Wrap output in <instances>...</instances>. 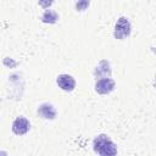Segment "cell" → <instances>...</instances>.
Instances as JSON below:
<instances>
[{
  "label": "cell",
  "instance_id": "1",
  "mask_svg": "<svg viewBox=\"0 0 156 156\" xmlns=\"http://www.w3.org/2000/svg\"><path fill=\"white\" fill-rule=\"evenodd\" d=\"M93 149L99 156H117L116 144L105 134H100L93 140Z\"/></svg>",
  "mask_w": 156,
  "mask_h": 156
},
{
  "label": "cell",
  "instance_id": "2",
  "mask_svg": "<svg viewBox=\"0 0 156 156\" xmlns=\"http://www.w3.org/2000/svg\"><path fill=\"white\" fill-rule=\"evenodd\" d=\"M132 32V26L130 22L127 17H119L115 24V29H113V37L115 39L122 40L127 37H129Z\"/></svg>",
  "mask_w": 156,
  "mask_h": 156
},
{
  "label": "cell",
  "instance_id": "3",
  "mask_svg": "<svg viewBox=\"0 0 156 156\" xmlns=\"http://www.w3.org/2000/svg\"><path fill=\"white\" fill-rule=\"evenodd\" d=\"M115 87H116V83L112 78H101V79H98L95 83V91L98 94L105 95L113 91Z\"/></svg>",
  "mask_w": 156,
  "mask_h": 156
},
{
  "label": "cell",
  "instance_id": "4",
  "mask_svg": "<svg viewBox=\"0 0 156 156\" xmlns=\"http://www.w3.org/2000/svg\"><path fill=\"white\" fill-rule=\"evenodd\" d=\"M30 129V123L24 117H17L12 123V132L16 135H24Z\"/></svg>",
  "mask_w": 156,
  "mask_h": 156
},
{
  "label": "cell",
  "instance_id": "5",
  "mask_svg": "<svg viewBox=\"0 0 156 156\" xmlns=\"http://www.w3.org/2000/svg\"><path fill=\"white\" fill-rule=\"evenodd\" d=\"M56 83L63 91L69 93V91H73L76 88V80L69 74H60L56 79Z\"/></svg>",
  "mask_w": 156,
  "mask_h": 156
},
{
  "label": "cell",
  "instance_id": "6",
  "mask_svg": "<svg viewBox=\"0 0 156 156\" xmlns=\"http://www.w3.org/2000/svg\"><path fill=\"white\" fill-rule=\"evenodd\" d=\"M94 76L98 79L101 78H111V67H110V62L107 60H101L99 62V65L96 66L95 71H94Z\"/></svg>",
  "mask_w": 156,
  "mask_h": 156
},
{
  "label": "cell",
  "instance_id": "7",
  "mask_svg": "<svg viewBox=\"0 0 156 156\" xmlns=\"http://www.w3.org/2000/svg\"><path fill=\"white\" fill-rule=\"evenodd\" d=\"M38 115H39L41 118H44V119H50V121H52V119L56 118L57 112H56V108H55L51 104L44 102V104H41V105L39 106V108H38Z\"/></svg>",
  "mask_w": 156,
  "mask_h": 156
},
{
  "label": "cell",
  "instance_id": "8",
  "mask_svg": "<svg viewBox=\"0 0 156 156\" xmlns=\"http://www.w3.org/2000/svg\"><path fill=\"white\" fill-rule=\"evenodd\" d=\"M41 21L44 23H49V24H52V23H56L58 21V15L54 11V10H49L46 9V11L43 13L41 16Z\"/></svg>",
  "mask_w": 156,
  "mask_h": 156
},
{
  "label": "cell",
  "instance_id": "9",
  "mask_svg": "<svg viewBox=\"0 0 156 156\" xmlns=\"http://www.w3.org/2000/svg\"><path fill=\"white\" fill-rule=\"evenodd\" d=\"M88 6H89V1H78V2L76 4L77 11H84Z\"/></svg>",
  "mask_w": 156,
  "mask_h": 156
},
{
  "label": "cell",
  "instance_id": "10",
  "mask_svg": "<svg viewBox=\"0 0 156 156\" xmlns=\"http://www.w3.org/2000/svg\"><path fill=\"white\" fill-rule=\"evenodd\" d=\"M51 4H52V1H49V2H43V1H40V2H39L40 6H50Z\"/></svg>",
  "mask_w": 156,
  "mask_h": 156
},
{
  "label": "cell",
  "instance_id": "11",
  "mask_svg": "<svg viewBox=\"0 0 156 156\" xmlns=\"http://www.w3.org/2000/svg\"><path fill=\"white\" fill-rule=\"evenodd\" d=\"M0 156H9V155H7V152H6V151L0 150Z\"/></svg>",
  "mask_w": 156,
  "mask_h": 156
}]
</instances>
